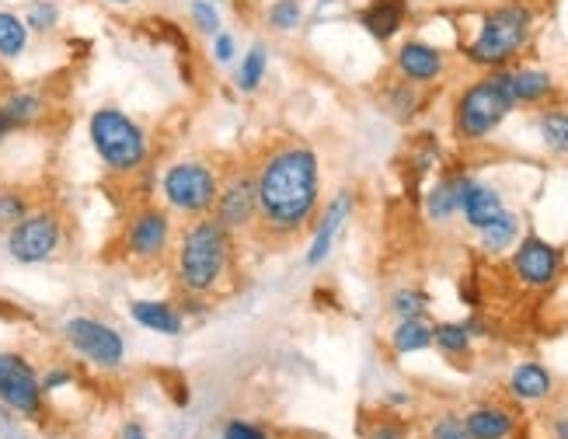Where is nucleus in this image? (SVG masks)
<instances>
[{"mask_svg":"<svg viewBox=\"0 0 568 439\" xmlns=\"http://www.w3.org/2000/svg\"><path fill=\"white\" fill-rule=\"evenodd\" d=\"M252 172L258 192V238L293 241L314 227L321 213V158L311 143L282 140L265 147Z\"/></svg>","mask_w":568,"mask_h":439,"instance_id":"obj_1","label":"nucleus"},{"mask_svg":"<svg viewBox=\"0 0 568 439\" xmlns=\"http://www.w3.org/2000/svg\"><path fill=\"white\" fill-rule=\"evenodd\" d=\"M175 283L189 297H216L230 279L233 268V234L210 216L189 220L175 241Z\"/></svg>","mask_w":568,"mask_h":439,"instance_id":"obj_2","label":"nucleus"},{"mask_svg":"<svg viewBox=\"0 0 568 439\" xmlns=\"http://www.w3.org/2000/svg\"><path fill=\"white\" fill-rule=\"evenodd\" d=\"M88 140L109 175L132 178L150 164V133L119 105H98L88 115Z\"/></svg>","mask_w":568,"mask_h":439,"instance_id":"obj_3","label":"nucleus"},{"mask_svg":"<svg viewBox=\"0 0 568 439\" xmlns=\"http://www.w3.org/2000/svg\"><path fill=\"white\" fill-rule=\"evenodd\" d=\"M513 112H516V98L509 84V66H503V71H489L475 84H467L454 101L450 123H454V137L460 143H481L489 140Z\"/></svg>","mask_w":568,"mask_h":439,"instance_id":"obj_4","label":"nucleus"},{"mask_svg":"<svg viewBox=\"0 0 568 439\" xmlns=\"http://www.w3.org/2000/svg\"><path fill=\"white\" fill-rule=\"evenodd\" d=\"M533 32V14L523 4H498L481 18L478 36L464 46V60L484 66V71H503L523 53Z\"/></svg>","mask_w":568,"mask_h":439,"instance_id":"obj_5","label":"nucleus"},{"mask_svg":"<svg viewBox=\"0 0 568 439\" xmlns=\"http://www.w3.org/2000/svg\"><path fill=\"white\" fill-rule=\"evenodd\" d=\"M220 196V172L216 164L203 158H181L172 161L161 175V199L164 210L181 220H199L210 216Z\"/></svg>","mask_w":568,"mask_h":439,"instance_id":"obj_6","label":"nucleus"},{"mask_svg":"<svg viewBox=\"0 0 568 439\" xmlns=\"http://www.w3.org/2000/svg\"><path fill=\"white\" fill-rule=\"evenodd\" d=\"M60 339L77 360L102 369V374H115V369L126 366V335L94 314H71L60 325Z\"/></svg>","mask_w":568,"mask_h":439,"instance_id":"obj_7","label":"nucleus"},{"mask_svg":"<svg viewBox=\"0 0 568 439\" xmlns=\"http://www.w3.org/2000/svg\"><path fill=\"white\" fill-rule=\"evenodd\" d=\"M66 244V220L53 206L31 210L22 224L4 234V251L18 265H46L53 262Z\"/></svg>","mask_w":568,"mask_h":439,"instance_id":"obj_8","label":"nucleus"},{"mask_svg":"<svg viewBox=\"0 0 568 439\" xmlns=\"http://www.w3.org/2000/svg\"><path fill=\"white\" fill-rule=\"evenodd\" d=\"M175 216L157 206V202H143L129 213L123 227V255L137 265H161L172 259L175 251Z\"/></svg>","mask_w":568,"mask_h":439,"instance_id":"obj_9","label":"nucleus"},{"mask_svg":"<svg viewBox=\"0 0 568 439\" xmlns=\"http://www.w3.org/2000/svg\"><path fill=\"white\" fill-rule=\"evenodd\" d=\"M0 409L18 418H42L46 412L39 369L22 352H0Z\"/></svg>","mask_w":568,"mask_h":439,"instance_id":"obj_10","label":"nucleus"},{"mask_svg":"<svg viewBox=\"0 0 568 439\" xmlns=\"http://www.w3.org/2000/svg\"><path fill=\"white\" fill-rule=\"evenodd\" d=\"M213 216L238 238V234H252L258 220V192H255V172L252 167H230L220 178V196H216Z\"/></svg>","mask_w":568,"mask_h":439,"instance_id":"obj_11","label":"nucleus"},{"mask_svg":"<svg viewBox=\"0 0 568 439\" xmlns=\"http://www.w3.org/2000/svg\"><path fill=\"white\" fill-rule=\"evenodd\" d=\"M509 268L520 286L527 290H547L555 286L561 268H565V255L558 244L544 241L541 234H527L513 244V255H509Z\"/></svg>","mask_w":568,"mask_h":439,"instance_id":"obj_12","label":"nucleus"},{"mask_svg":"<svg viewBox=\"0 0 568 439\" xmlns=\"http://www.w3.org/2000/svg\"><path fill=\"white\" fill-rule=\"evenodd\" d=\"M353 210H356V192L353 189H339L336 196L325 202V210L317 213L314 227H311V244H307V255H304V265L307 268H321L331 259L339 234L349 224Z\"/></svg>","mask_w":568,"mask_h":439,"instance_id":"obj_13","label":"nucleus"},{"mask_svg":"<svg viewBox=\"0 0 568 439\" xmlns=\"http://www.w3.org/2000/svg\"><path fill=\"white\" fill-rule=\"evenodd\" d=\"M394 71H397L401 80L426 88V84H437L446 74V53L440 46L426 42V39H408V42L397 46Z\"/></svg>","mask_w":568,"mask_h":439,"instance_id":"obj_14","label":"nucleus"},{"mask_svg":"<svg viewBox=\"0 0 568 439\" xmlns=\"http://www.w3.org/2000/svg\"><path fill=\"white\" fill-rule=\"evenodd\" d=\"M506 213V199L503 192L489 181H478L467 175L464 178V192H460V216L471 230H484L489 224H495L498 216Z\"/></svg>","mask_w":568,"mask_h":439,"instance_id":"obj_15","label":"nucleus"},{"mask_svg":"<svg viewBox=\"0 0 568 439\" xmlns=\"http://www.w3.org/2000/svg\"><path fill=\"white\" fill-rule=\"evenodd\" d=\"M412 0H366L359 8V28L374 42H391L401 36V28L408 22Z\"/></svg>","mask_w":568,"mask_h":439,"instance_id":"obj_16","label":"nucleus"},{"mask_svg":"<svg viewBox=\"0 0 568 439\" xmlns=\"http://www.w3.org/2000/svg\"><path fill=\"white\" fill-rule=\"evenodd\" d=\"M129 317L137 321L143 331L164 335V339H178V335H186V325H189L175 300H132Z\"/></svg>","mask_w":568,"mask_h":439,"instance_id":"obj_17","label":"nucleus"},{"mask_svg":"<svg viewBox=\"0 0 568 439\" xmlns=\"http://www.w3.org/2000/svg\"><path fill=\"white\" fill-rule=\"evenodd\" d=\"M460 418H464V429L471 432V439H513L516 426H520L516 412L495 401L475 404V409H467Z\"/></svg>","mask_w":568,"mask_h":439,"instance_id":"obj_18","label":"nucleus"},{"mask_svg":"<svg viewBox=\"0 0 568 439\" xmlns=\"http://www.w3.org/2000/svg\"><path fill=\"white\" fill-rule=\"evenodd\" d=\"M506 391L513 401L520 404H541L555 394V377H551V369L538 360H523L509 369V380H506Z\"/></svg>","mask_w":568,"mask_h":439,"instance_id":"obj_19","label":"nucleus"},{"mask_svg":"<svg viewBox=\"0 0 568 439\" xmlns=\"http://www.w3.org/2000/svg\"><path fill=\"white\" fill-rule=\"evenodd\" d=\"M509 84H513V98H516V109L530 105V109H541L547 105L551 98L558 95V84L547 71L541 66H509Z\"/></svg>","mask_w":568,"mask_h":439,"instance_id":"obj_20","label":"nucleus"},{"mask_svg":"<svg viewBox=\"0 0 568 439\" xmlns=\"http://www.w3.org/2000/svg\"><path fill=\"white\" fill-rule=\"evenodd\" d=\"M265 77H269V46L252 42L233 66V88H238V95H255Z\"/></svg>","mask_w":568,"mask_h":439,"instance_id":"obj_21","label":"nucleus"},{"mask_svg":"<svg viewBox=\"0 0 568 439\" xmlns=\"http://www.w3.org/2000/svg\"><path fill=\"white\" fill-rule=\"evenodd\" d=\"M467 175H446L426 192V216L432 224H450L460 213V192Z\"/></svg>","mask_w":568,"mask_h":439,"instance_id":"obj_22","label":"nucleus"},{"mask_svg":"<svg viewBox=\"0 0 568 439\" xmlns=\"http://www.w3.org/2000/svg\"><path fill=\"white\" fill-rule=\"evenodd\" d=\"M28 42H31V32L22 14L11 8H0V60L4 63L22 60L28 53Z\"/></svg>","mask_w":568,"mask_h":439,"instance_id":"obj_23","label":"nucleus"},{"mask_svg":"<svg viewBox=\"0 0 568 439\" xmlns=\"http://www.w3.org/2000/svg\"><path fill=\"white\" fill-rule=\"evenodd\" d=\"M391 349L397 356H415V352L432 349V325L426 317H405L391 331Z\"/></svg>","mask_w":568,"mask_h":439,"instance_id":"obj_24","label":"nucleus"},{"mask_svg":"<svg viewBox=\"0 0 568 439\" xmlns=\"http://www.w3.org/2000/svg\"><path fill=\"white\" fill-rule=\"evenodd\" d=\"M538 133H541V143L551 150V154L568 158V109L565 105H541Z\"/></svg>","mask_w":568,"mask_h":439,"instance_id":"obj_25","label":"nucleus"},{"mask_svg":"<svg viewBox=\"0 0 568 439\" xmlns=\"http://www.w3.org/2000/svg\"><path fill=\"white\" fill-rule=\"evenodd\" d=\"M516 241H520V216L509 213V210L498 216L495 224L478 230V244H481L484 255H503V251H513Z\"/></svg>","mask_w":568,"mask_h":439,"instance_id":"obj_26","label":"nucleus"},{"mask_svg":"<svg viewBox=\"0 0 568 439\" xmlns=\"http://www.w3.org/2000/svg\"><path fill=\"white\" fill-rule=\"evenodd\" d=\"M0 105H4V112L11 115L14 120V126L18 129H25V126H36L42 115H46V95L42 91H36V88H22V91H11L4 101H0Z\"/></svg>","mask_w":568,"mask_h":439,"instance_id":"obj_27","label":"nucleus"},{"mask_svg":"<svg viewBox=\"0 0 568 439\" xmlns=\"http://www.w3.org/2000/svg\"><path fill=\"white\" fill-rule=\"evenodd\" d=\"M432 346H437L446 360H464L475 346V335L467 331L464 321H440V325H432Z\"/></svg>","mask_w":568,"mask_h":439,"instance_id":"obj_28","label":"nucleus"},{"mask_svg":"<svg viewBox=\"0 0 568 439\" xmlns=\"http://www.w3.org/2000/svg\"><path fill=\"white\" fill-rule=\"evenodd\" d=\"M307 18V4L304 0H273L265 8V28L276 32V36H290Z\"/></svg>","mask_w":568,"mask_h":439,"instance_id":"obj_29","label":"nucleus"},{"mask_svg":"<svg viewBox=\"0 0 568 439\" xmlns=\"http://www.w3.org/2000/svg\"><path fill=\"white\" fill-rule=\"evenodd\" d=\"M22 18L31 36H53L63 22V8H60V0H28Z\"/></svg>","mask_w":568,"mask_h":439,"instance_id":"obj_30","label":"nucleus"},{"mask_svg":"<svg viewBox=\"0 0 568 439\" xmlns=\"http://www.w3.org/2000/svg\"><path fill=\"white\" fill-rule=\"evenodd\" d=\"M383 101H388V112L394 115L397 123H408L419 115L422 109V95H419V84H408V80H397L391 84V91L383 95Z\"/></svg>","mask_w":568,"mask_h":439,"instance_id":"obj_31","label":"nucleus"},{"mask_svg":"<svg viewBox=\"0 0 568 439\" xmlns=\"http://www.w3.org/2000/svg\"><path fill=\"white\" fill-rule=\"evenodd\" d=\"M186 14H189V25L199 32V36H206V39H213L216 32L224 28L220 4H213V0H189Z\"/></svg>","mask_w":568,"mask_h":439,"instance_id":"obj_32","label":"nucleus"},{"mask_svg":"<svg viewBox=\"0 0 568 439\" xmlns=\"http://www.w3.org/2000/svg\"><path fill=\"white\" fill-rule=\"evenodd\" d=\"M31 213V199L22 189H0V238Z\"/></svg>","mask_w":568,"mask_h":439,"instance_id":"obj_33","label":"nucleus"},{"mask_svg":"<svg viewBox=\"0 0 568 439\" xmlns=\"http://www.w3.org/2000/svg\"><path fill=\"white\" fill-rule=\"evenodd\" d=\"M391 314L397 321H405V317H426L429 314V297L422 290H415V286H401V290L391 293Z\"/></svg>","mask_w":568,"mask_h":439,"instance_id":"obj_34","label":"nucleus"},{"mask_svg":"<svg viewBox=\"0 0 568 439\" xmlns=\"http://www.w3.org/2000/svg\"><path fill=\"white\" fill-rule=\"evenodd\" d=\"M412 429L405 418L397 415H377L363 426V439H408Z\"/></svg>","mask_w":568,"mask_h":439,"instance_id":"obj_35","label":"nucleus"},{"mask_svg":"<svg viewBox=\"0 0 568 439\" xmlns=\"http://www.w3.org/2000/svg\"><path fill=\"white\" fill-rule=\"evenodd\" d=\"M241 57V46H238V36H233L230 28H220L216 36L210 39V60L216 66H233Z\"/></svg>","mask_w":568,"mask_h":439,"instance_id":"obj_36","label":"nucleus"},{"mask_svg":"<svg viewBox=\"0 0 568 439\" xmlns=\"http://www.w3.org/2000/svg\"><path fill=\"white\" fill-rule=\"evenodd\" d=\"M429 439H471V432L464 429V418L457 412H443V415L432 418Z\"/></svg>","mask_w":568,"mask_h":439,"instance_id":"obj_37","label":"nucleus"},{"mask_svg":"<svg viewBox=\"0 0 568 439\" xmlns=\"http://www.w3.org/2000/svg\"><path fill=\"white\" fill-rule=\"evenodd\" d=\"M220 439H273L269 432H265L258 422L252 418H227L224 422V429H220Z\"/></svg>","mask_w":568,"mask_h":439,"instance_id":"obj_38","label":"nucleus"},{"mask_svg":"<svg viewBox=\"0 0 568 439\" xmlns=\"http://www.w3.org/2000/svg\"><path fill=\"white\" fill-rule=\"evenodd\" d=\"M39 380H42V391H46V394H56V391H63V387L74 384V369L56 363V366H49L46 374H39Z\"/></svg>","mask_w":568,"mask_h":439,"instance_id":"obj_39","label":"nucleus"},{"mask_svg":"<svg viewBox=\"0 0 568 439\" xmlns=\"http://www.w3.org/2000/svg\"><path fill=\"white\" fill-rule=\"evenodd\" d=\"M115 439H150V432H147L143 422L129 418V422H123V426H119V436H115Z\"/></svg>","mask_w":568,"mask_h":439,"instance_id":"obj_40","label":"nucleus"},{"mask_svg":"<svg viewBox=\"0 0 568 439\" xmlns=\"http://www.w3.org/2000/svg\"><path fill=\"white\" fill-rule=\"evenodd\" d=\"M11 133H18V126H14V120H11V115L4 112V105H0V147L8 143Z\"/></svg>","mask_w":568,"mask_h":439,"instance_id":"obj_41","label":"nucleus"},{"mask_svg":"<svg viewBox=\"0 0 568 439\" xmlns=\"http://www.w3.org/2000/svg\"><path fill=\"white\" fill-rule=\"evenodd\" d=\"M551 436H555V439H568V412L551 418Z\"/></svg>","mask_w":568,"mask_h":439,"instance_id":"obj_42","label":"nucleus"},{"mask_svg":"<svg viewBox=\"0 0 568 439\" xmlns=\"http://www.w3.org/2000/svg\"><path fill=\"white\" fill-rule=\"evenodd\" d=\"M383 404H388V409H405V404H412V394L391 391V394H383Z\"/></svg>","mask_w":568,"mask_h":439,"instance_id":"obj_43","label":"nucleus"},{"mask_svg":"<svg viewBox=\"0 0 568 439\" xmlns=\"http://www.w3.org/2000/svg\"><path fill=\"white\" fill-rule=\"evenodd\" d=\"M98 4H105V8H115V11H129V8H137L140 0H98Z\"/></svg>","mask_w":568,"mask_h":439,"instance_id":"obj_44","label":"nucleus"},{"mask_svg":"<svg viewBox=\"0 0 568 439\" xmlns=\"http://www.w3.org/2000/svg\"><path fill=\"white\" fill-rule=\"evenodd\" d=\"M331 4V0H317V8H328Z\"/></svg>","mask_w":568,"mask_h":439,"instance_id":"obj_45","label":"nucleus"},{"mask_svg":"<svg viewBox=\"0 0 568 439\" xmlns=\"http://www.w3.org/2000/svg\"><path fill=\"white\" fill-rule=\"evenodd\" d=\"M213 4H230V0H213Z\"/></svg>","mask_w":568,"mask_h":439,"instance_id":"obj_46","label":"nucleus"}]
</instances>
